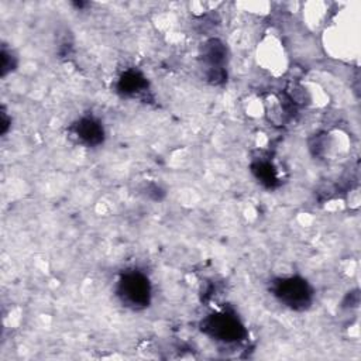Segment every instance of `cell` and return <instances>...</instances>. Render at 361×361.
I'll use <instances>...</instances> for the list:
<instances>
[{
	"label": "cell",
	"instance_id": "cell-6",
	"mask_svg": "<svg viewBox=\"0 0 361 361\" xmlns=\"http://www.w3.org/2000/svg\"><path fill=\"white\" fill-rule=\"evenodd\" d=\"M148 87V82L145 79V76L135 71V69H128L126 71L117 82V92L121 93L123 96H138L142 92H145V89Z\"/></svg>",
	"mask_w": 361,
	"mask_h": 361
},
{
	"label": "cell",
	"instance_id": "cell-3",
	"mask_svg": "<svg viewBox=\"0 0 361 361\" xmlns=\"http://www.w3.org/2000/svg\"><path fill=\"white\" fill-rule=\"evenodd\" d=\"M200 329L206 336L224 344L238 343L247 336V330L241 320L228 312L206 316L200 323Z\"/></svg>",
	"mask_w": 361,
	"mask_h": 361
},
{
	"label": "cell",
	"instance_id": "cell-2",
	"mask_svg": "<svg viewBox=\"0 0 361 361\" xmlns=\"http://www.w3.org/2000/svg\"><path fill=\"white\" fill-rule=\"evenodd\" d=\"M271 292L282 305L293 310H305L313 302V289L300 276L276 278L271 283Z\"/></svg>",
	"mask_w": 361,
	"mask_h": 361
},
{
	"label": "cell",
	"instance_id": "cell-7",
	"mask_svg": "<svg viewBox=\"0 0 361 361\" xmlns=\"http://www.w3.org/2000/svg\"><path fill=\"white\" fill-rule=\"evenodd\" d=\"M252 172L255 178L268 188H274L278 182V169L272 161L258 159L252 164Z\"/></svg>",
	"mask_w": 361,
	"mask_h": 361
},
{
	"label": "cell",
	"instance_id": "cell-5",
	"mask_svg": "<svg viewBox=\"0 0 361 361\" xmlns=\"http://www.w3.org/2000/svg\"><path fill=\"white\" fill-rule=\"evenodd\" d=\"M69 131L72 137L85 147H97L104 140L103 124L92 116L79 118L71 126Z\"/></svg>",
	"mask_w": 361,
	"mask_h": 361
},
{
	"label": "cell",
	"instance_id": "cell-1",
	"mask_svg": "<svg viewBox=\"0 0 361 361\" xmlns=\"http://www.w3.org/2000/svg\"><path fill=\"white\" fill-rule=\"evenodd\" d=\"M116 292L121 303L133 310L145 309L151 300V283L148 276L137 269L126 271L117 281Z\"/></svg>",
	"mask_w": 361,
	"mask_h": 361
},
{
	"label": "cell",
	"instance_id": "cell-4",
	"mask_svg": "<svg viewBox=\"0 0 361 361\" xmlns=\"http://www.w3.org/2000/svg\"><path fill=\"white\" fill-rule=\"evenodd\" d=\"M202 62L206 72V76L210 82L219 83L226 78V59H227V48L226 45L217 39H207L202 47Z\"/></svg>",
	"mask_w": 361,
	"mask_h": 361
},
{
	"label": "cell",
	"instance_id": "cell-8",
	"mask_svg": "<svg viewBox=\"0 0 361 361\" xmlns=\"http://www.w3.org/2000/svg\"><path fill=\"white\" fill-rule=\"evenodd\" d=\"M11 66H14V56L11 55V52H8L6 48H3L1 51V76H6V73L13 69Z\"/></svg>",
	"mask_w": 361,
	"mask_h": 361
}]
</instances>
